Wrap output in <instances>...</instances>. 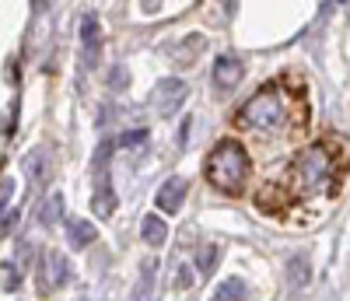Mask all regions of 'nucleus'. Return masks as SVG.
I'll return each mask as SVG.
<instances>
[{
  "instance_id": "nucleus-9",
  "label": "nucleus",
  "mask_w": 350,
  "mask_h": 301,
  "mask_svg": "<svg viewBox=\"0 0 350 301\" xmlns=\"http://www.w3.org/2000/svg\"><path fill=\"white\" fill-rule=\"evenodd\" d=\"M140 235H144V242L148 246H165V238H168V224L161 221V218H154V214H148L144 218V224H140Z\"/></svg>"
},
{
  "instance_id": "nucleus-12",
  "label": "nucleus",
  "mask_w": 350,
  "mask_h": 301,
  "mask_svg": "<svg viewBox=\"0 0 350 301\" xmlns=\"http://www.w3.org/2000/svg\"><path fill=\"white\" fill-rule=\"evenodd\" d=\"M81 39H84V49L88 53H95V46L102 42V28H98V18L95 14H88L81 21Z\"/></svg>"
},
{
  "instance_id": "nucleus-15",
  "label": "nucleus",
  "mask_w": 350,
  "mask_h": 301,
  "mask_svg": "<svg viewBox=\"0 0 350 301\" xmlns=\"http://www.w3.org/2000/svg\"><path fill=\"white\" fill-rule=\"evenodd\" d=\"M18 280H21V277H18V270H14L11 263H4V294H11V291L18 287Z\"/></svg>"
},
{
  "instance_id": "nucleus-8",
  "label": "nucleus",
  "mask_w": 350,
  "mask_h": 301,
  "mask_svg": "<svg viewBox=\"0 0 350 301\" xmlns=\"http://www.w3.org/2000/svg\"><path fill=\"white\" fill-rule=\"evenodd\" d=\"M95 238H98V231L88 221H67V242H70V249H84V246H92Z\"/></svg>"
},
{
  "instance_id": "nucleus-5",
  "label": "nucleus",
  "mask_w": 350,
  "mask_h": 301,
  "mask_svg": "<svg viewBox=\"0 0 350 301\" xmlns=\"http://www.w3.org/2000/svg\"><path fill=\"white\" fill-rule=\"evenodd\" d=\"M70 277V263L60 256V252H46L42 266H39V291L42 294H53V291H60Z\"/></svg>"
},
{
  "instance_id": "nucleus-13",
  "label": "nucleus",
  "mask_w": 350,
  "mask_h": 301,
  "mask_svg": "<svg viewBox=\"0 0 350 301\" xmlns=\"http://www.w3.org/2000/svg\"><path fill=\"white\" fill-rule=\"evenodd\" d=\"M287 277H291V284H295V287H305V284H308V259H305V256L291 259V270H287Z\"/></svg>"
},
{
  "instance_id": "nucleus-18",
  "label": "nucleus",
  "mask_w": 350,
  "mask_h": 301,
  "mask_svg": "<svg viewBox=\"0 0 350 301\" xmlns=\"http://www.w3.org/2000/svg\"><path fill=\"white\" fill-rule=\"evenodd\" d=\"M189 280H193L189 270H179V287H189Z\"/></svg>"
},
{
  "instance_id": "nucleus-17",
  "label": "nucleus",
  "mask_w": 350,
  "mask_h": 301,
  "mask_svg": "<svg viewBox=\"0 0 350 301\" xmlns=\"http://www.w3.org/2000/svg\"><path fill=\"white\" fill-rule=\"evenodd\" d=\"M144 140H148V133L137 130V133H126V137H123V147H133V144H144Z\"/></svg>"
},
{
  "instance_id": "nucleus-16",
  "label": "nucleus",
  "mask_w": 350,
  "mask_h": 301,
  "mask_svg": "<svg viewBox=\"0 0 350 301\" xmlns=\"http://www.w3.org/2000/svg\"><path fill=\"white\" fill-rule=\"evenodd\" d=\"M214 259H217V249H214V246H211V249H203V256H200V270H203V274H211V270L217 266Z\"/></svg>"
},
{
  "instance_id": "nucleus-7",
  "label": "nucleus",
  "mask_w": 350,
  "mask_h": 301,
  "mask_svg": "<svg viewBox=\"0 0 350 301\" xmlns=\"http://www.w3.org/2000/svg\"><path fill=\"white\" fill-rule=\"evenodd\" d=\"M242 81V60L239 56H217L214 60V84L221 92H231Z\"/></svg>"
},
{
  "instance_id": "nucleus-2",
  "label": "nucleus",
  "mask_w": 350,
  "mask_h": 301,
  "mask_svg": "<svg viewBox=\"0 0 350 301\" xmlns=\"http://www.w3.org/2000/svg\"><path fill=\"white\" fill-rule=\"evenodd\" d=\"M231 130L249 144L252 155L277 158L312 130V99L301 74L287 70L259 84L256 92L231 112Z\"/></svg>"
},
{
  "instance_id": "nucleus-1",
  "label": "nucleus",
  "mask_w": 350,
  "mask_h": 301,
  "mask_svg": "<svg viewBox=\"0 0 350 301\" xmlns=\"http://www.w3.org/2000/svg\"><path fill=\"white\" fill-rule=\"evenodd\" d=\"M350 175V137L326 133L301 147L256 189V210L280 224H315L340 200Z\"/></svg>"
},
{
  "instance_id": "nucleus-11",
  "label": "nucleus",
  "mask_w": 350,
  "mask_h": 301,
  "mask_svg": "<svg viewBox=\"0 0 350 301\" xmlns=\"http://www.w3.org/2000/svg\"><path fill=\"white\" fill-rule=\"evenodd\" d=\"M60 218H64V196L53 193V196L46 200V207L39 210V224H42V228H53Z\"/></svg>"
},
{
  "instance_id": "nucleus-3",
  "label": "nucleus",
  "mask_w": 350,
  "mask_h": 301,
  "mask_svg": "<svg viewBox=\"0 0 350 301\" xmlns=\"http://www.w3.org/2000/svg\"><path fill=\"white\" fill-rule=\"evenodd\" d=\"M207 183L224 196H242L252 179V150L242 137H224L203 161Z\"/></svg>"
},
{
  "instance_id": "nucleus-19",
  "label": "nucleus",
  "mask_w": 350,
  "mask_h": 301,
  "mask_svg": "<svg viewBox=\"0 0 350 301\" xmlns=\"http://www.w3.org/2000/svg\"><path fill=\"white\" fill-rule=\"evenodd\" d=\"M11 203V179H4V207Z\"/></svg>"
},
{
  "instance_id": "nucleus-6",
  "label": "nucleus",
  "mask_w": 350,
  "mask_h": 301,
  "mask_svg": "<svg viewBox=\"0 0 350 301\" xmlns=\"http://www.w3.org/2000/svg\"><path fill=\"white\" fill-rule=\"evenodd\" d=\"M186 179H179V175H172L168 183L158 189V196H154V207L161 210V214H179L183 210V200H186Z\"/></svg>"
},
{
  "instance_id": "nucleus-10",
  "label": "nucleus",
  "mask_w": 350,
  "mask_h": 301,
  "mask_svg": "<svg viewBox=\"0 0 350 301\" xmlns=\"http://www.w3.org/2000/svg\"><path fill=\"white\" fill-rule=\"evenodd\" d=\"M92 210L98 218H109L112 210H116V193H112V186H109V179L102 175V183H98V189H95V196H92Z\"/></svg>"
},
{
  "instance_id": "nucleus-4",
  "label": "nucleus",
  "mask_w": 350,
  "mask_h": 301,
  "mask_svg": "<svg viewBox=\"0 0 350 301\" xmlns=\"http://www.w3.org/2000/svg\"><path fill=\"white\" fill-rule=\"evenodd\" d=\"M186 84L179 81V77H165V81H158L154 84V112L158 116H175V112H179V105L186 102Z\"/></svg>"
},
{
  "instance_id": "nucleus-14",
  "label": "nucleus",
  "mask_w": 350,
  "mask_h": 301,
  "mask_svg": "<svg viewBox=\"0 0 350 301\" xmlns=\"http://www.w3.org/2000/svg\"><path fill=\"white\" fill-rule=\"evenodd\" d=\"M242 294H245L242 280H224V284L214 291V298H221V301H224V298H242Z\"/></svg>"
}]
</instances>
